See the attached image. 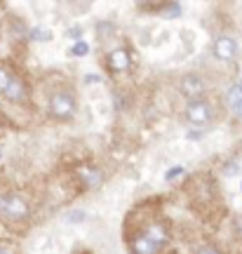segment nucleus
I'll use <instances>...</instances> for the list:
<instances>
[{
    "mask_svg": "<svg viewBox=\"0 0 242 254\" xmlns=\"http://www.w3.org/2000/svg\"><path fill=\"white\" fill-rule=\"evenodd\" d=\"M170 231L162 221L148 224L141 231H136L134 236L129 238V252L132 254H160L162 247L167 245Z\"/></svg>",
    "mask_w": 242,
    "mask_h": 254,
    "instance_id": "f257e3e1",
    "label": "nucleus"
},
{
    "mask_svg": "<svg viewBox=\"0 0 242 254\" xmlns=\"http://www.w3.org/2000/svg\"><path fill=\"white\" fill-rule=\"evenodd\" d=\"M31 217V205L24 195L19 193H5L0 195V221L9 226H21Z\"/></svg>",
    "mask_w": 242,
    "mask_h": 254,
    "instance_id": "f03ea898",
    "label": "nucleus"
},
{
    "mask_svg": "<svg viewBox=\"0 0 242 254\" xmlns=\"http://www.w3.org/2000/svg\"><path fill=\"white\" fill-rule=\"evenodd\" d=\"M47 113H50V118L59 120V123L71 120L78 113V99H75V94L71 90L52 92L50 99H47Z\"/></svg>",
    "mask_w": 242,
    "mask_h": 254,
    "instance_id": "7ed1b4c3",
    "label": "nucleus"
},
{
    "mask_svg": "<svg viewBox=\"0 0 242 254\" xmlns=\"http://www.w3.org/2000/svg\"><path fill=\"white\" fill-rule=\"evenodd\" d=\"M183 116L188 120L190 125L195 127H207L212 120H214V104L207 99H195V101H188L186 104V111Z\"/></svg>",
    "mask_w": 242,
    "mask_h": 254,
    "instance_id": "20e7f679",
    "label": "nucleus"
},
{
    "mask_svg": "<svg viewBox=\"0 0 242 254\" xmlns=\"http://www.w3.org/2000/svg\"><path fill=\"white\" fill-rule=\"evenodd\" d=\"M179 92L183 97H188V101L202 99V94L207 92V82L197 75V73H186L179 80Z\"/></svg>",
    "mask_w": 242,
    "mask_h": 254,
    "instance_id": "39448f33",
    "label": "nucleus"
},
{
    "mask_svg": "<svg viewBox=\"0 0 242 254\" xmlns=\"http://www.w3.org/2000/svg\"><path fill=\"white\" fill-rule=\"evenodd\" d=\"M212 55L219 62H233L238 57V43L233 36H216L212 43Z\"/></svg>",
    "mask_w": 242,
    "mask_h": 254,
    "instance_id": "423d86ee",
    "label": "nucleus"
},
{
    "mask_svg": "<svg viewBox=\"0 0 242 254\" xmlns=\"http://www.w3.org/2000/svg\"><path fill=\"white\" fill-rule=\"evenodd\" d=\"M106 66L111 73H127L132 66V57L127 47H113L106 57Z\"/></svg>",
    "mask_w": 242,
    "mask_h": 254,
    "instance_id": "0eeeda50",
    "label": "nucleus"
},
{
    "mask_svg": "<svg viewBox=\"0 0 242 254\" xmlns=\"http://www.w3.org/2000/svg\"><path fill=\"white\" fill-rule=\"evenodd\" d=\"M7 101L12 104H28V97H31V92H28V85L26 80L21 78V75H12V80H9L7 90L2 94Z\"/></svg>",
    "mask_w": 242,
    "mask_h": 254,
    "instance_id": "6e6552de",
    "label": "nucleus"
},
{
    "mask_svg": "<svg viewBox=\"0 0 242 254\" xmlns=\"http://www.w3.org/2000/svg\"><path fill=\"white\" fill-rule=\"evenodd\" d=\"M78 179H80L87 189H99L101 182H104V174H101V170L94 167V165H82V167H78Z\"/></svg>",
    "mask_w": 242,
    "mask_h": 254,
    "instance_id": "1a4fd4ad",
    "label": "nucleus"
},
{
    "mask_svg": "<svg viewBox=\"0 0 242 254\" xmlns=\"http://www.w3.org/2000/svg\"><path fill=\"white\" fill-rule=\"evenodd\" d=\"M12 75H14V73L9 71L5 64H0V94H5V90H7L9 80H12Z\"/></svg>",
    "mask_w": 242,
    "mask_h": 254,
    "instance_id": "9d476101",
    "label": "nucleus"
},
{
    "mask_svg": "<svg viewBox=\"0 0 242 254\" xmlns=\"http://www.w3.org/2000/svg\"><path fill=\"white\" fill-rule=\"evenodd\" d=\"M195 254H221V252H219L214 245H200L195 250Z\"/></svg>",
    "mask_w": 242,
    "mask_h": 254,
    "instance_id": "9b49d317",
    "label": "nucleus"
},
{
    "mask_svg": "<svg viewBox=\"0 0 242 254\" xmlns=\"http://www.w3.org/2000/svg\"><path fill=\"white\" fill-rule=\"evenodd\" d=\"M231 109H233V113H235V116H238V118H242V101H238V104H233Z\"/></svg>",
    "mask_w": 242,
    "mask_h": 254,
    "instance_id": "f8f14e48",
    "label": "nucleus"
},
{
    "mask_svg": "<svg viewBox=\"0 0 242 254\" xmlns=\"http://www.w3.org/2000/svg\"><path fill=\"white\" fill-rule=\"evenodd\" d=\"M0 254H14V252H12V247H9V245L0 243Z\"/></svg>",
    "mask_w": 242,
    "mask_h": 254,
    "instance_id": "ddd939ff",
    "label": "nucleus"
},
{
    "mask_svg": "<svg viewBox=\"0 0 242 254\" xmlns=\"http://www.w3.org/2000/svg\"><path fill=\"white\" fill-rule=\"evenodd\" d=\"M78 52H80V55H82V52H87V45H82V43H80V45H75V47H73V55H78Z\"/></svg>",
    "mask_w": 242,
    "mask_h": 254,
    "instance_id": "4468645a",
    "label": "nucleus"
},
{
    "mask_svg": "<svg viewBox=\"0 0 242 254\" xmlns=\"http://www.w3.org/2000/svg\"><path fill=\"white\" fill-rule=\"evenodd\" d=\"M235 231H238V236H242V217L235 221Z\"/></svg>",
    "mask_w": 242,
    "mask_h": 254,
    "instance_id": "2eb2a0df",
    "label": "nucleus"
},
{
    "mask_svg": "<svg viewBox=\"0 0 242 254\" xmlns=\"http://www.w3.org/2000/svg\"><path fill=\"white\" fill-rule=\"evenodd\" d=\"M235 87H238V90H240V94H242V80L238 82V85H235Z\"/></svg>",
    "mask_w": 242,
    "mask_h": 254,
    "instance_id": "dca6fc26",
    "label": "nucleus"
},
{
    "mask_svg": "<svg viewBox=\"0 0 242 254\" xmlns=\"http://www.w3.org/2000/svg\"><path fill=\"white\" fill-rule=\"evenodd\" d=\"M0 158H2V148H0Z\"/></svg>",
    "mask_w": 242,
    "mask_h": 254,
    "instance_id": "f3484780",
    "label": "nucleus"
}]
</instances>
